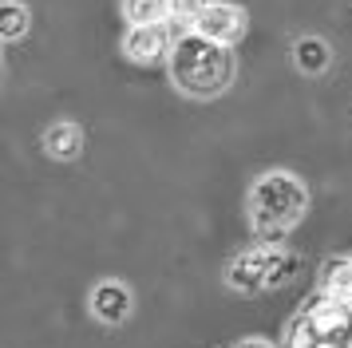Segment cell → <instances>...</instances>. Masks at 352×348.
<instances>
[{
	"label": "cell",
	"instance_id": "1",
	"mask_svg": "<svg viewBox=\"0 0 352 348\" xmlns=\"http://www.w3.org/2000/svg\"><path fill=\"white\" fill-rule=\"evenodd\" d=\"M170 76L186 95L206 99V95H218L234 79V60H230L226 44H214L190 28L170 47Z\"/></svg>",
	"mask_w": 352,
	"mask_h": 348
},
{
	"label": "cell",
	"instance_id": "2",
	"mask_svg": "<svg viewBox=\"0 0 352 348\" xmlns=\"http://www.w3.org/2000/svg\"><path fill=\"white\" fill-rule=\"evenodd\" d=\"M305 206H309L305 186L293 178V174H285V171L265 174V178L254 186V194H250V214H254L257 234L273 237V241H277L293 221L301 218Z\"/></svg>",
	"mask_w": 352,
	"mask_h": 348
},
{
	"label": "cell",
	"instance_id": "3",
	"mask_svg": "<svg viewBox=\"0 0 352 348\" xmlns=\"http://www.w3.org/2000/svg\"><path fill=\"white\" fill-rule=\"evenodd\" d=\"M194 32L206 36V40H214V44H234V40H241V32H245V12L234 8V4H218V0H214V4H206V8L198 12Z\"/></svg>",
	"mask_w": 352,
	"mask_h": 348
},
{
	"label": "cell",
	"instance_id": "4",
	"mask_svg": "<svg viewBox=\"0 0 352 348\" xmlns=\"http://www.w3.org/2000/svg\"><path fill=\"white\" fill-rule=\"evenodd\" d=\"M305 320L313 325V332H317L320 340H344V336H349V329H352V309L344 305V301L317 297L313 305H309Z\"/></svg>",
	"mask_w": 352,
	"mask_h": 348
},
{
	"label": "cell",
	"instance_id": "5",
	"mask_svg": "<svg viewBox=\"0 0 352 348\" xmlns=\"http://www.w3.org/2000/svg\"><path fill=\"white\" fill-rule=\"evenodd\" d=\"M166 28L162 24H131L127 40H123V52H127L135 63H155L159 56H166Z\"/></svg>",
	"mask_w": 352,
	"mask_h": 348
},
{
	"label": "cell",
	"instance_id": "6",
	"mask_svg": "<svg viewBox=\"0 0 352 348\" xmlns=\"http://www.w3.org/2000/svg\"><path fill=\"white\" fill-rule=\"evenodd\" d=\"M91 313H96L103 325H119V320L131 313V293L119 281H103L96 293H91Z\"/></svg>",
	"mask_w": 352,
	"mask_h": 348
},
{
	"label": "cell",
	"instance_id": "7",
	"mask_svg": "<svg viewBox=\"0 0 352 348\" xmlns=\"http://www.w3.org/2000/svg\"><path fill=\"white\" fill-rule=\"evenodd\" d=\"M324 297L352 305V257H333L324 265Z\"/></svg>",
	"mask_w": 352,
	"mask_h": 348
},
{
	"label": "cell",
	"instance_id": "8",
	"mask_svg": "<svg viewBox=\"0 0 352 348\" xmlns=\"http://www.w3.org/2000/svg\"><path fill=\"white\" fill-rule=\"evenodd\" d=\"M230 281L241 285V289H257V285H265V250L241 253L238 261H234V273H230Z\"/></svg>",
	"mask_w": 352,
	"mask_h": 348
},
{
	"label": "cell",
	"instance_id": "9",
	"mask_svg": "<svg viewBox=\"0 0 352 348\" xmlns=\"http://www.w3.org/2000/svg\"><path fill=\"white\" fill-rule=\"evenodd\" d=\"M44 142H48V151L56 158H76V155H80V146H83V135H80V127L56 123L48 135H44Z\"/></svg>",
	"mask_w": 352,
	"mask_h": 348
},
{
	"label": "cell",
	"instance_id": "10",
	"mask_svg": "<svg viewBox=\"0 0 352 348\" xmlns=\"http://www.w3.org/2000/svg\"><path fill=\"white\" fill-rule=\"evenodd\" d=\"M123 12L131 24H166L170 0H123Z\"/></svg>",
	"mask_w": 352,
	"mask_h": 348
},
{
	"label": "cell",
	"instance_id": "11",
	"mask_svg": "<svg viewBox=\"0 0 352 348\" xmlns=\"http://www.w3.org/2000/svg\"><path fill=\"white\" fill-rule=\"evenodd\" d=\"M24 32H28V8L4 0L0 4V40H20Z\"/></svg>",
	"mask_w": 352,
	"mask_h": 348
},
{
	"label": "cell",
	"instance_id": "12",
	"mask_svg": "<svg viewBox=\"0 0 352 348\" xmlns=\"http://www.w3.org/2000/svg\"><path fill=\"white\" fill-rule=\"evenodd\" d=\"M293 277V257L281 250H265V285H281Z\"/></svg>",
	"mask_w": 352,
	"mask_h": 348
},
{
	"label": "cell",
	"instance_id": "13",
	"mask_svg": "<svg viewBox=\"0 0 352 348\" xmlns=\"http://www.w3.org/2000/svg\"><path fill=\"white\" fill-rule=\"evenodd\" d=\"M297 63H301L305 72H320L329 63V47L320 44V40H301L297 44Z\"/></svg>",
	"mask_w": 352,
	"mask_h": 348
},
{
	"label": "cell",
	"instance_id": "14",
	"mask_svg": "<svg viewBox=\"0 0 352 348\" xmlns=\"http://www.w3.org/2000/svg\"><path fill=\"white\" fill-rule=\"evenodd\" d=\"M206 4H214V0H170V16H175V20H186V24H194V20H198V12H202Z\"/></svg>",
	"mask_w": 352,
	"mask_h": 348
},
{
	"label": "cell",
	"instance_id": "15",
	"mask_svg": "<svg viewBox=\"0 0 352 348\" xmlns=\"http://www.w3.org/2000/svg\"><path fill=\"white\" fill-rule=\"evenodd\" d=\"M317 332H313V325H309V320H297V325H293V336H289V348H317Z\"/></svg>",
	"mask_w": 352,
	"mask_h": 348
},
{
	"label": "cell",
	"instance_id": "16",
	"mask_svg": "<svg viewBox=\"0 0 352 348\" xmlns=\"http://www.w3.org/2000/svg\"><path fill=\"white\" fill-rule=\"evenodd\" d=\"M238 348H270V345H265V340H241Z\"/></svg>",
	"mask_w": 352,
	"mask_h": 348
},
{
	"label": "cell",
	"instance_id": "17",
	"mask_svg": "<svg viewBox=\"0 0 352 348\" xmlns=\"http://www.w3.org/2000/svg\"><path fill=\"white\" fill-rule=\"evenodd\" d=\"M317 348H340L336 340H317Z\"/></svg>",
	"mask_w": 352,
	"mask_h": 348
}]
</instances>
